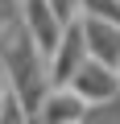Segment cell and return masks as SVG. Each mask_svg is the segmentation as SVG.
Returning <instances> with one entry per match:
<instances>
[{
	"label": "cell",
	"mask_w": 120,
	"mask_h": 124,
	"mask_svg": "<svg viewBox=\"0 0 120 124\" xmlns=\"http://www.w3.org/2000/svg\"><path fill=\"white\" fill-rule=\"evenodd\" d=\"M50 4H54V8H58V13H62V17H66V21H71V17H79V13H83V0H50Z\"/></svg>",
	"instance_id": "6"
},
{
	"label": "cell",
	"mask_w": 120,
	"mask_h": 124,
	"mask_svg": "<svg viewBox=\"0 0 120 124\" xmlns=\"http://www.w3.org/2000/svg\"><path fill=\"white\" fill-rule=\"evenodd\" d=\"M71 87H75L87 103L112 99V95H120V70L108 66V62H99V58H87L83 66H79V75L71 79Z\"/></svg>",
	"instance_id": "5"
},
{
	"label": "cell",
	"mask_w": 120,
	"mask_h": 124,
	"mask_svg": "<svg viewBox=\"0 0 120 124\" xmlns=\"http://www.w3.org/2000/svg\"><path fill=\"white\" fill-rule=\"evenodd\" d=\"M83 112H87V99L71 83H54L46 91V99L37 103L33 120H41V124H83Z\"/></svg>",
	"instance_id": "3"
},
{
	"label": "cell",
	"mask_w": 120,
	"mask_h": 124,
	"mask_svg": "<svg viewBox=\"0 0 120 124\" xmlns=\"http://www.w3.org/2000/svg\"><path fill=\"white\" fill-rule=\"evenodd\" d=\"M83 33H87L91 58H99V62L120 70V21L116 17H99V13H83Z\"/></svg>",
	"instance_id": "4"
},
{
	"label": "cell",
	"mask_w": 120,
	"mask_h": 124,
	"mask_svg": "<svg viewBox=\"0 0 120 124\" xmlns=\"http://www.w3.org/2000/svg\"><path fill=\"white\" fill-rule=\"evenodd\" d=\"M87 58H91V50H87L83 13H79V17H71V21H66V33L58 37V46L50 50V79H54V83H71Z\"/></svg>",
	"instance_id": "1"
},
{
	"label": "cell",
	"mask_w": 120,
	"mask_h": 124,
	"mask_svg": "<svg viewBox=\"0 0 120 124\" xmlns=\"http://www.w3.org/2000/svg\"><path fill=\"white\" fill-rule=\"evenodd\" d=\"M21 21H25V29L33 33V41L46 54L58 46V37L66 33V17L58 13L50 0H21Z\"/></svg>",
	"instance_id": "2"
}]
</instances>
